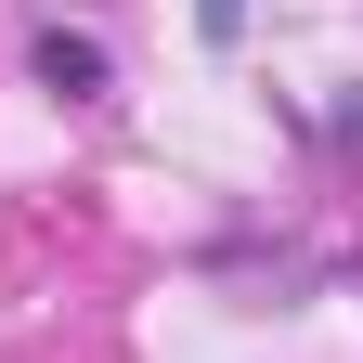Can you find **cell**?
Wrapping results in <instances>:
<instances>
[{
    "instance_id": "1",
    "label": "cell",
    "mask_w": 363,
    "mask_h": 363,
    "mask_svg": "<svg viewBox=\"0 0 363 363\" xmlns=\"http://www.w3.org/2000/svg\"><path fill=\"white\" fill-rule=\"evenodd\" d=\"M26 78L52 91V104H104V91H117V52H104L91 26H39V39H26Z\"/></svg>"
},
{
    "instance_id": "3",
    "label": "cell",
    "mask_w": 363,
    "mask_h": 363,
    "mask_svg": "<svg viewBox=\"0 0 363 363\" xmlns=\"http://www.w3.org/2000/svg\"><path fill=\"white\" fill-rule=\"evenodd\" d=\"M337 143H363V91H350V104H337Z\"/></svg>"
},
{
    "instance_id": "2",
    "label": "cell",
    "mask_w": 363,
    "mask_h": 363,
    "mask_svg": "<svg viewBox=\"0 0 363 363\" xmlns=\"http://www.w3.org/2000/svg\"><path fill=\"white\" fill-rule=\"evenodd\" d=\"M195 26H208V52H234V39H247V0H195Z\"/></svg>"
}]
</instances>
